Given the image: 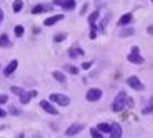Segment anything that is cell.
<instances>
[{"instance_id": "obj_1", "label": "cell", "mask_w": 153, "mask_h": 138, "mask_svg": "<svg viewBox=\"0 0 153 138\" xmlns=\"http://www.w3.org/2000/svg\"><path fill=\"white\" fill-rule=\"evenodd\" d=\"M125 102H127V94H125V92H119V94L115 95V99H114V102H112V110L114 112L123 110Z\"/></svg>"}, {"instance_id": "obj_2", "label": "cell", "mask_w": 153, "mask_h": 138, "mask_svg": "<svg viewBox=\"0 0 153 138\" xmlns=\"http://www.w3.org/2000/svg\"><path fill=\"white\" fill-rule=\"evenodd\" d=\"M50 100L54 102V104L61 105V107H66V105H69L71 99L68 97V95H63V94H56V92H53V94L50 95Z\"/></svg>"}, {"instance_id": "obj_3", "label": "cell", "mask_w": 153, "mask_h": 138, "mask_svg": "<svg viewBox=\"0 0 153 138\" xmlns=\"http://www.w3.org/2000/svg\"><path fill=\"white\" fill-rule=\"evenodd\" d=\"M127 59H128L130 62H133V64H143V62H145V59L140 56V48H138V46H133L132 53L127 56Z\"/></svg>"}, {"instance_id": "obj_4", "label": "cell", "mask_w": 153, "mask_h": 138, "mask_svg": "<svg viewBox=\"0 0 153 138\" xmlns=\"http://www.w3.org/2000/svg\"><path fill=\"white\" fill-rule=\"evenodd\" d=\"M127 84H128L132 89H135V91H143V89H145L143 82L140 81V79L137 77V76H130V77L127 79Z\"/></svg>"}, {"instance_id": "obj_5", "label": "cell", "mask_w": 153, "mask_h": 138, "mask_svg": "<svg viewBox=\"0 0 153 138\" xmlns=\"http://www.w3.org/2000/svg\"><path fill=\"white\" fill-rule=\"evenodd\" d=\"M100 97H102V91H100V89H97V87L89 89V91H87V94H86V99L89 102H97Z\"/></svg>"}, {"instance_id": "obj_6", "label": "cell", "mask_w": 153, "mask_h": 138, "mask_svg": "<svg viewBox=\"0 0 153 138\" xmlns=\"http://www.w3.org/2000/svg\"><path fill=\"white\" fill-rule=\"evenodd\" d=\"M40 105L45 112H48V114H51V115H58V108L51 104V100H41Z\"/></svg>"}, {"instance_id": "obj_7", "label": "cell", "mask_w": 153, "mask_h": 138, "mask_svg": "<svg viewBox=\"0 0 153 138\" xmlns=\"http://www.w3.org/2000/svg\"><path fill=\"white\" fill-rule=\"evenodd\" d=\"M17 68H18V61H17V59L10 61V62L7 64V68L4 69V76H5V77H10V76L13 74L15 71H17Z\"/></svg>"}, {"instance_id": "obj_8", "label": "cell", "mask_w": 153, "mask_h": 138, "mask_svg": "<svg viewBox=\"0 0 153 138\" xmlns=\"http://www.w3.org/2000/svg\"><path fill=\"white\" fill-rule=\"evenodd\" d=\"M82 128H84L82 123H73L64 133H66V137H74V135H77L79 131H82Z\"/></svg>"}, {"instance_id": "obj_9", "label": "cell", "mask_w": 153, "mask_h": 138, "mask_svg": "<svg viewBox=\"0 0 153 138\" xmlns=\"http://www.w3.org/2000/svg\"><path fill=\"white\" fill-rule=\"evenodd\" d=\"M50 10H51V7H50V5L40 3V5H35V7H33L31 13H33V15H40V13H46V12H50Z\"/></svg>"}, {"instance_id": "obj_10", "label": "cell", "mask_w": 153, "mask_h": 138, "mask_svg": "<svg viewBox=\"0 0 153 138\" xmlns=\"http://www.w3.org/2000/svg\"><path fill=\"white\" fill-rule=\"evenodd\" d=\"M110 138H122V127L119 123H114L110 128Z\"/></svg>"}, {"instance_id": "obj_11", "label": "cell", "mask_w": 153, "mask_h": 138, "mask_svg": "<svg viewBox=\"0 0 153 138\" xmlns=\"http://www.w3.org/2000/svg\"><path fill=\"white\" fill-rule=\"evenodd\" d=\"M63 20V15H53V16H50V18H46L45 20V26H53L54 23H58V22H61Z\"/></svg>"}, {"instance_id": "obj_12", "label": "cell", "mask_w": 153, "mask_h": 138, "mask_svg": "<svg viewBox=\"0 0 153 138\" xmlns=\"http://www.w3.org/2000/svg\"><path fill=\"white\" fill-rule=\"evenodd\" d=\"M132 20H133L132 13H125V15H122V16H120L119 25H120V26H127V25H130V23H132Z\"/></svg>"}, {"instance_id": "obj_13", "label": "cell", "mask_w": 153, "mask_h": 138, "mask_svg": "<svg viewBox=\"0 0 153 138\" xmlns=\"http://www.w3.org/2000/svg\"><path fill=\"white\" fill-rule=\"evenodd\" d=\"M12 43H10V39H8V35H5V33H2L0 35V48H8Z\"/></svg>"}, {"instance_id": "obj_14", "label": "cell", "mask_w": 153, "mask_h": 138, "mask_svg": "<svg viewBox=\"0 0 153 138\" xmlns=\"http://www.w3.org/2000/svg\"><path fill=\"white\" fill-rule=\"evenodd\" d=\"M96 128L100 131V133H110V128H112V125H110V123H99Z\"/></svg>"}, {"instance_id": "obj_15", "label": "cell", "mask_w": 153, "mask_h": 138, "mask_svg": "<svg viewBox=\"0 0 153 138\" xmlns=\"http://www.w3.org/2000/svg\"><path fill=\"white\" fill-rule=\"evenodd\" d=\"M99 15H100V13H99V10H96V12H92V13L89 15L87 22H89V25H91V26H94V25H96V22H97V18H99Z\"/></svg>"}, {"instance_id": "obj_16", "label": "cell", "mask_w": 153, "mask_h": 138, "mask_svg": "<svg viewBox=\"0 0 153 138\" xmlns=\"http://www.w3.org/2000/svg\"><path fill=\"white\" fill-rule=\"evenodd\" d=\"M53 77L56 79L58 82H61V84H64V82H66V76H64L61 71H54L53 72Z\"/></svg>"}, {"instance_id": "obj_17", "label": "cell", "mask_w": 153, "mask_h": 138, "mask_svg": "<svg viewBox=\"0 0 153 138\" xmlns=\"http://www.w3.org/2000/svg\"><path fill=\"white\" fill-rule=\"evenodd\" d=\"M81 54H84V51L81 48H71L69 49V58H77Z\"/></svg>"}, {"instance_id": "obj_18", "label": "cell", "mask_w": 153, "mask_h": 138, "mask_svg": "<svg viewBox=\"0 0 153 138\" xmlns=\"http://www.w3.org/2000/svg\"><path fill=\"white\" fill-rule=\"evenodd\" d=\"M61 7H63L64 10H74L76 8V2H74V0H66Z\"/></svg>"}, {"instance_id": "obj_19", "label": "cell", "mask_w": 153, "mask_h": 138, "mask_svg": "<svg viewBox=\"0 0 153 138\" xmlns=\"http://www.w3.org/2000/svg\"><path fill=\"white\" fill-rule=\"evenodd\" d=\"M22 8H23V2H22V0H15V3H13V12H15V13H20Z\"/></svg>"}, {"instance_id": "obj_20", "label": "cell", "mask_w": 153, "mask_h": 138, "mask_svg": "<svg viewBox=\"0 0 153 138\" xmlns=\"http://www.w3.org/2000/svg\"><path fill=\"white\" fill-rule=\"evenodd\" d=\"M64 71L71 72V74H79V69H77L76 66H71V64H66V66H64Z\"/></svg>"}, {"instance_id": "obj_21", "label": "cell", "mask_w": 153, "mask_h": 138, "mask_svg": "<svg viewBox=\"0 0 153 138\" xmlns=\"http://www.w3.org/2000/svg\"><path fill=\"white\" fill-rule=\"evenodd\" d=\"M66 38H68L66 33H58V35L54 36V43H61V41H64Z\"/></svg>"}, {"instance_id": "obj_22", "label": "cell", "mask_w": 153, "mask_h": 138, "mask_svg": "<svg viewBox=\"0 0 153 138\" xmlns=\"http://www.w3.org/2000/svg\"><path fill=\"white\" fill-rule=\"evenodd\" d=\"M91 137H92V138H104V135L100 133L97 128H91Z\"/></svg>"}, {"instance_id": "obj_23", "label": "cell", "mask_w": 153, "mask_h": 138, "mask_svg": "<svg viewBox=\"0 0 153 138\" xmlns=\"http://www.w3.org/2000/svg\"><path fill=\"white\" fill-rule=\"evenodd\" d=\"M133 33H135V30H133V28H125L122 33H120V36H123V38H127V36H132Z\"/></svg>"}, {"instance_id": "obj_24", "label": "cell", "mask_w": 153, "mask_h": 138, "mask_svg": "<svg viewBox=\"0 0 153 138\" xmlns=\"http://www.w3.org/2000/svg\"><path fill=\"white\" fill-rule=\"evenodd\" d=\"M13 31H15V35H17V36H23L25 28H23L22 25H17V26H15V30H13Z\"/></svg>"}, {"instance_id": "obj_25", "label": "cell", "mask_w": 153, "mask_h": 138, "mask_svg": "<svg viewBox=\"0 0 153 138\" xmlns=\"http://www.w3.org/2000/svg\"><path fill=\"white\" fill-rule=\"evenodd\" d=\"M150 112H153V97L150 99L148 107H145V108H143V114H150Z\"/></svg>"}, {"instance_id": "obj_26", "label": "cell", "mask_w": 153, "mask_h": 138, "mask_svg": "<svg viewBox=\"0 0 153 138\" xmlns=\"http://www.w3.org/2000/svg\"><path fill=\"white\" fill-rule=\"evenodd\" d=\"M89 38H91V39H96V38H97V30H96V25L91 26V35H89Z\"/></svg>"}, {"instance_id": "obj_27", "label": "cell", "mask_w": 153, "mask_h": 138, "mask_svg": "<svg viewBox=\"0 0 153 138\" xmlns=\"http://www.w3.org/2000/svg\"><path fill=\"white\" fill-rule=\"evenodd\" d=\"M5 102H8V95L0 94V104H5Z\"/></svg>"}, {"instance_id": "obj_28", "label": "cell", "mask_w": 153, "mask_h": 138, "mask_svg": "<svg viewBox=\"0 0 153 138\" xmlns=\"http://www.w3.org/2000/svg\"><path fill=\"white\" fill-rule=\"evenodd\" d=\"M10 114H13V115H20V110H18V108H15V107H12V108H10Z\"/></svg>"}, {"instance_id": "obj_29", "label": "cell", "mask_w": 153, "mask_h": 138, "mask_svg": "<svg viewBox=\"0 0 153 138\" xmlns=\"http://www.w3.org/2000/svg\"><path fill=\"white\" fill-rule=\"evenodd\" d=\"M64 2H66V0H53V3H54V5H63Z\"/></svg>"}, {"instance_id": "obj_30", "label": "cell", "mask_w": 153, "mask_h": 138, "mask_svg": "<svg viewBox=\"0 0 153 138\" xmlns=\"http://www.w3.org/2000/svg\"><path fill=\"white\" fill-rule=\"evenodd\" d=\"M91 66H92V62H84V64H82V68H84V69H89Z\"/></svg>"}, {"instance_id": "obj_31", "label": "cell", "mask_w": 153, "mask_h": 138, "mask_svg": "<svg viewBox=\"0 0 153 138\" xmlns=\"http://www.w3.org/2000/svg\"><path fill=\"white\" fill-rule=\"evenodd\" d=\"M5 115H7V112H5L4 108H0V118H4Z\"/></svg>"}, {"instance_id": "obj_32", "label": "cell", "mask_w": 153, "mask_h": 138, "mask_svg": "<svg viewBox=\"0 0 153 138\" xmlns=\"http://www.w3.org/2000/svg\"><path fill=\"white\" fill-rule=\"evenodd\" d=\"M86 10H87V3L82 7V10H81V15H84V13H86Z\"/></svg>"}, {"instance_id": "obj_33", "label": "cell", "mask_w": 153, "mask_h": 138, "mask_svg": "<svg viewBox=\"0 0 153 138\" xmlns=\"http://www.w3.org/2000/svg\"><path fill=\"white\" fill-rule=\"evenodd\" d=\"M146 31H148L150 35H153V26H148V28H146Z\"/></svg>"}, {"instance_id": "obj_34", "label": "cell", "mask_w": 153, "mask_h": 138, "mask_svg": "<svg viewBox=\"0 0 153 138\" xmlns=\"http://www.w3.org/2000/svg\"><path fill=\"white\" fill-rule=\"evenodd\" d=\"M2 20H4V10H0V23H2Z\"/></svg>"}, {"instance_id": "obj_35", "label": "cell", "mask_w": 153, "mask_h": 138, "mask_svg": "<svg viewBox=\"0 0 153 138\" xmlns=\"http://www.w3.org/2000/svg\"><path fill=\"white\" fill-rule=\"evenodd\" d=\"M152 2H153V0H152Z\"/></svg>"}]
</instances>
